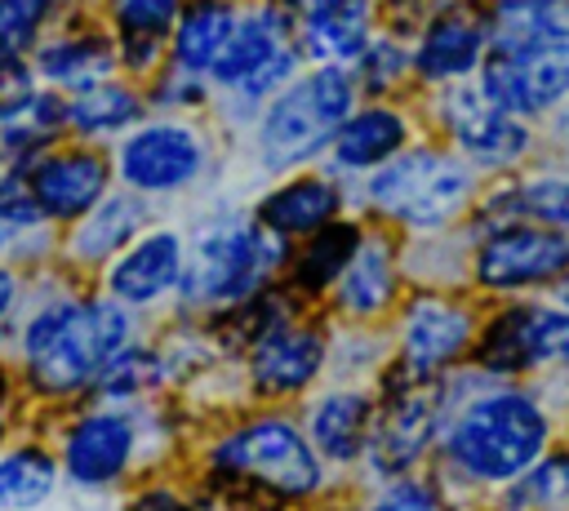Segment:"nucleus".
I'll use <instances>...</instances> for the list:
<instances>
[{
    "label": "nucleus",
    "instance_id": "ddd939ff",
    "mask_svg": "<svg viewBox=\"0 0 569 511\" xmlns=\"http://www.w3.org/2000/svg\"><path fill=\"white\" fill-rule=\"evenodd\" d=\"M440 120L458 151L480 169H507L529 151L525 116L498 107L480 84H453L440 98Z\"/></svg>",
    "mask_w": 569,
    "mask_h": 511
},
{
    "label": "nucleus",
    "instance_id": "c85d7f7f",
    "mask_svg": "<svg viewBox=\"0 0 569 511\" xmlns=\"http://www.w3.org/2000/svg\"><path fill=\"white\" fill-rule=\"evenodd\" d=\"M138 227H142V204L133 196H102L84 218H76V231H71V258L76 262H107L116 258L120 249H129L138 240Z\"/></svg>",
    "mask_w": 569,
    "mask_h": 511
},
{
    "label": "nucleus",
    "instance_id": "6e6552de",
    "mask_svg": "<svg viewBox=\"0 0 569 511\" xmlns=\"http://www.w3.org/2000/svg\"><path fill=\"white\" fill-rule=\"evenodd\" d=\"M565 333H569V307L511 302L480 324L471 364L489 378H529L538 369H556Z\"/></svg>",
    "mask_w": 569,
    "mask_h": 511
},
{
    "label": "nucleus",
    "instance_id": "f03ea898",
    "mask_svg": "<svg viewBox=\"0 0 569 511\" xmlns=\"http://www.w3.org/2000/svg\"><path fill=\"white\" fill-rule=\"evenodd\" d=\"M138 338L133 311L107 298H58L36 307L18 329V382L36 404L93 395L102 369Z\"/></svg>",
    "mask_w": 569,
    "mask_h": 511
},
{
    "label": "nucleus",
    "instance_id": "a18cd8bd",
    "mask_svg": "<svg viewBox=\"0 0 569 511\" xmlns=\"http://www.w3.org/2000/svg\"><path fill=\"white\" fill-rule=\"evenodd\" d=\"M565 409H569V382H565Z\"/></svg>",
    "mask_w": 569,
    "mask_h": 511
},
{
    "label": "nucleus",
    "instance_id": "b1692460",
    "mask_svg": "<svg viewBox=\"0 0 569 511\" xmlns=\"http://www.w3.org/2000/svg\"><path fill=\"white\" fill-rule=\"evenodd\" d=\"M360 240H365L360 227L356 222H342V218H333L320 231L302 236V249L289 262V289L302 293V298H316V293L333 289L338 275L347 271V262L356 258Z\"/></svg>",
    "mask_w": 569,
    "mask_h": 511
},
{
    "label": "nucleus",
    "instance_id": "f8f14e48",
    "mask_svg": "<svg viewBox=\"0 0 569 511\" xmlns=\"http://www.w3.org/2000/svg\"><path fill=\"white\" fill-rule=\"evenodd\" d=\"M204 169V138L182 120L138 124L116 147V173L138 196H169L200 178Z\"/></svg>",
    "mask_w": 569,
    "mask_h": 511
},
{
    "label": "nucleus",
    "instance_id": "423d86ee",
    "mask_svg": "<svg viewBox=\"0 0 569 511\" xmlns=\"http://www.w3.org/2000/svg\"><path fill=\"white\" fill-rule=\"evenodd\" d=\"M147 418L151 413L142 404L111 400H89L84 409H76L53 444L62 480L84 498L120 493L147 458Z\"/></svg>",
    "mask_w": 569,
    "mask_h": 511
},
{
    "label": "nucleus",
    "instance_id": "a878e982",
    "mask_svg": "<svg viewBox=\"0 0 569 511\" xmlns=\"http://www.w3.org/2000/svg\"><path fill=\"white\" fill-rule=\"evenodd\" d=\"M493 49L569 44V0H498L489 13Z\"/></svg>",
    "mask_w": 569,
    "mask_h": 511
},
{
    "label": "nucleus",
    "instance_id": "58836bf2",
    "mask_svg": "<svg viewBox=\"0 0 569 511\" xmlns=\"http://www.w3.org/2000/svg\"><path fill=\"white\" fill-rule=\"evenodd\" d=\"M200 93H204L200 89V71H187V67L164 71L160 84H156V102H164V107H196Z\"/></svg>",
    "mask_w": 569,
    "mask_h": 511
},
{
    "label": "nucleus",
    "instance_id": "ea45409f",
    "mask_svg": "<svg viewBox=\"0 0 569 511\" xmlns=\"http://www.w3.org/2000/svg\"><path fill=\"white\" fill-rule=\"evenodd\" d=\"M124 511H200L187 493H178L173 484H142L129 493Z\"/></svg>",
    "mask_w": 569,
    "mask_h": 511
},
{
    "label": "nucleus",
    "instance_id": "c756f323",
    "mask_svg": "<svg viewBox=\"0 0 569 511\" xmlns=\"http://www.w3.org/2000/svg\"><path fill=\"white\" fill-rule=\"evenodd\" d=\"M236 9L227 0H196L187 13H178V27H173V67H187V71H209L222 53V44L231 40L236 31Z\"/></svg>",
    "mask_w": 569,
    "mask_h": 511
},
{
    "label": "nucleus",
    "instance_id": "4be33fe9",
    "mask_svg": "<svg viewBox=\"0 0 569 511\" xmlns=\"http://www.w3.org/2000/svg\"><path fill=\"white\" fill-rule=\"evenodd\" d=\"M396 258L387 249L382 236L360 240L356 258L347 262V271L333 284V307L347 320H378L391 302H396Z\"/></svg>",
    "mask_w": 569,
    "mask_h": 511
},
{
    "label": "nucleus",
    "instance_id": "4468645a",
    "mask_svg": "<svg viewBox=\"0 0 569 511\" xmlns=\"http://www.w3.org/2000/svg\"><path fill=\"white\" fill-rule=\"evenodd\" d=\"M480 89L516 116L551 111L560 98H569V44L489 49L480 62Z\"/></svg>",
    "mask_w": 569,
    "mask_h": 511
},
{
    "label": "nucleus",
    "instance_id": "6ab92c4d",
    "mask_svg": "<svg viewBox=\"0 0 569 511\" xmlns=\"http://www.w3.org/2000/svg\"><path fill=\"white\" fill-rule=\"evenodd\" d=\"M338 213H342V187H338L333 178H316V173L280 182V187L267 191V196L258 200V209H253V218H258L262 227H271L276 236H284V240L311 236V231H320L325 222H333Z\"/></svg>",
    "mask_w": 569,
    "mask_h": 511
},
{
    "label": "nucleus",
    "instance_id": "412c9836",
    "mask_svg": "<svg viewBox=\"0 0 569 511\" xmlns=\"http://www.w3.org/2000/svg\"><path fill=\"white\" fill-rule=\"evenodd\" d=\"M293 44V31H289V18L280 13V9H253V13H244V18H236V31H231V40L222 44V53H218V62L209 67V76L222 84V89H236V84H244L258 67H267L276 53H284Z\"/></svg>",
    "mask_w": 569,
    "mask_h": 511
},
{
    "label": "nucleus",
    "instance_id": "5701e85b",
    "mask_svg": "<svg viewBox=\"0 0 569 511\" xmlns=\"http://www.w3.org/2000/svg\"><path fill=\"white\" fill-rule=\"evenodd\" d=\"M62 484L58 449L44 440H18L0 449V511H40Z\"/></svg>",
    "mask_w": 569,
    "mask_h": 511
},
{
    "label": "nucleus",
    "instance_id": "2f4dec72",
    "mask_svg": "<svg viewBox=\"0 0 569 511\" xmlns=\"http://www.w3.org/2000/svg\"><path fill=\"white\" fill-rule=\"evenodd\" d=\"M493 511H569V444H551L520 480L498 489Z\"/></svg>",
    "mask_w": 569,
    "mask_h": 511
},
{
    "label": "nucleus",
    "instance_id": "393cba45",
    "mask_svg": "<svg viewBox=\"0 0 569 511\" xmlns=\"http://www.w3.org/2000/svg\"><path fill=\"white\" fill-rule=\"evenodd\" d=\"M373 9L369 0H342V4H329L320 13H307L302 18V53L316 58V62H356L369 40H373Z\"/></svg>",
    "mask_w": 569,
    "mask_h": 511
},
{
    "label": "nucleus",
    "instance_id": "f3484780",
    "mask_svg": "<svg viewBox=\"0 0 569 511\" xmlns=\"http://www.w3.org/2000/svg\"><path fill=\"white\" fill-rule=\"evenodd\" d=\"M31 187L49 222H76L84 218L111 187V169L98 151L89 147H62V151H40L31 164Z\"/></svg>",
    "mask_w": 569,
    "mask_h": 511
},
{
    "label": "nucleus",
    "instance_id": "c9c22d12",
    "mask_svg": "<svg viewBox=\"0 0 569 511\" xmlns=\"http://www.w3.org/2000/svg\"><path fill=\"white\" fill-rule=\"evenodd\" d=\"M0 222H4V231H31V227H44L49 222L44 209H40V200H36V187H31L27 164H18V169H9L0 178Z\"/></svg>",
    "mask_w": 569,
    "mask_h": 511
},
{
    "label": "nucleus",
    "instance_id": "37998d69",
    "mask_svg": "<svg viewBox=\"0 0 569 511\" xmlns=\"http://www.w3.org/2000/svg\"><path fill=\"white\" fill-rule=\"evenodd\" d=\"M556 298H560V307H569V271L560 275V284H556Z\"/></svg>",
    "mask_w": 569,
    "mask_h": 511
},
{
    "label": "nucleus",
    "instance_id": "2eb2a0df",
    "mask_svg": "<svg viewBox=\"0 0 569 511\" xmlns=\"http://www.w3.org/2000/svg\"><path fill=\"white\" fill-rule=\"evenodd\" d=\"M302 427L329 467L338 471L365 467V453L378 427V391H365L356 382H333L307 400Z\"/></svg>",
    "mask_w": 569,
    "mask_h": 511
},
{
    "label": "nucleus",
    "instance_id": "aec40b11",
    "mask_svg": "<svg viewBox=\"0 0 569 511\" xmlns=\"http://www.w3.org/2000/svg\"><path fill=\"white\" fill-rule=\"evenodd\" d=\"M409 147V120L382 102L360 107L342 120V129L333 133V164L347 173H373L378 164H387L391 156H400Z\"/></svg>",
    "mask_w": 569,
    "mask_h": 511
},
{
    "label": "nucleus",
    "instance_id": "79ce46f5",
    "mask_svg": "<svg viewBox=\"0 0 569 511\" xmlns=\"http://www.w3.org/2000/svg\"><path fill=\"white\" fill-rule=\"evenodd\" d=\"M289 4H293V9L307 18V13H320V9H329V4H342V0H289Z\"/></svg>",
    "mask_w": 569,
    "mask_h": 511
},
{
    "label": "nucleus",
    "instance_id": "72a5a7b5",
    "mask_svg": "<svg viewBox=\"0 0 569 511\" xmlns=\"http://www.w3.org/2000/svg\"><path fill=\"white\" fill-rule=\"evenodd\" d=\"M360 511H453V502H449V489L436 475L405 471V475L378 480Z\"/></svg>",
    "mask_w": 569,
    "mask_h": 511
},
{
    "label": "nucleus",
    "instance_id": "9b49d317",
    "mask_svg": "<svg viewBox=\"0 0 569 511\" xmlns=\"http://www.w3.org/2000/svg\"><path fill=\"white\" fill-rule=\"evenodd\" d=\"M476 333H480V324L462 302H453L445 293H418L400 311L396 360L413 378H445L471 360Z\"/></svg>",
    "mask_w": 569,
    "mask_h": 511
},
{
    "label": "nucleus",
    "instance_id": "7c9ffc66",
    "mask_svg": "<svg viewBox=\"0 0 569 511\" xmlns=\"http://www.w3.org/2000/svg\"><path fill=\"white\" fill-rule=\"evenodd\" d=\"M120 31V58L133 71H147L160 58L169 27H178V0H111Z\"/></svg>",
    "mask_w": 569,
    "mask_h": 511
},
{
    "label": "nucleus",
    "instance_id": "cd10ccee",
    "mask_svg": "<svg viewBox=\"0 0 569 511\" xmlns=\"http://www.w3.org/2000/svg\"><path fill=\"white\" fill-rule=\"evenodd\" d=\"M58 129H67V102L53 93L36 89L27 102L4 107L0 111V164L4 169L31 164L40 151H49Z\"/></svg>",
    "mask_w": 569,
    "mask_h": 511
},
{
    "label": "nucleus",
    "instance_id": "dca6fc26",
    "mask_svg": "<svg viewBox=\"0 0 569 511\" xmlns=\"http://www.w3.org/2000/svg\"><path fill=\"white\" fill-rule=\"evenodd\" d=\"M187 267V244L178 231H147L129 249H120L107 267V293L129 311H147L160 298L178 293Z\"/></svg>",
    "mask_w": 569,
    "mask_h": 511
},
{
    "label": "nucleus",
    "instance_id": "39448f33",
    "mask_svg": "<svg viewBox=\"0 0 569 511\" xmlns=\"http://www.w3.org/2000/svg\"><path fill=\"white\" fill-rule=\"evenodd\" d=\"M356 111V80L338 62H320L307 76H293L258 116V156L267 169L284 173L325 147Z\"/></svg>",
    "mask_w": 569,
    "mask_h": 511
},
{
    "label": "nucleus",
    "instance_id": "9d476101",
    "mask_svg": "<svg viewBox=\"0 0 569 511\" xmlns=\"http://www.w3.org/2000/svg\"><path fill=\"white\" fill-rule=\"evenodd\" d=\"M244 378H249V395L258 404H284L307 395L325 369H329V338L320 324L311 320H280L276 329H267L244 355Z\"/></svg>",
    "mask_w": 569,
    "mask_h": 511
},
{
    "label": "nucleus",
    "instance_id": "bb28decb",
    "mask_svg": "<svg viewBox=\"0 0 569 511\" xmlns=\"http://www.w3.org/2000/svg\"><path fill=\"white\" fill-rule=\"evenodd\" d=\"M36 71H40L49 84H58V89L80 93V89H89V84L111 80V71H116V49H111V40L98 36V31L58 36V40L40 44Z\"/></svg>",
    "mask_w": 569,
    "mask_h": 511
},
{
    "label": "nucleus",
    "instance_id": "a211bd4d",
    "mask_svg": "<svg viewBox=\"0 0 569 511\" xmlns=\"http://www.w3.org/2000/svg\"><path fill=\"white\" fill-rule=\"evenodd\" d=\"M485 49H489V18H480L476 9H445L440 18L427 22L413 53V71L436 84H458L485 62Z\"/></svg>",
    "mask_w": 569,
    "mask_h": 511
},
{
    "label": "nucleus",
    "instance_id": "a19ab883",
    "mask_svg": "<svg viewBox=\"0 0 569 511\" xmlns=\"http://www.w3.org/2000/svg\"><path fill=\"white\" fill-rule=\"evenodd\" d=\"M13 307H18V275L9 267H0V324L13 315Z\"/></svg>",
    "mask_w": 569,
    "mask_h": 511
},
{
    "label": "nucleus",
    "instance_id": "f257e3e1",
    "mask_svg": "<svg viewBox=\"0 0 569 511\" xmlns=\"http://www.w3.org/2000/svg\"><path fill=\"white\" fill-rule=\"evenodd\" d=\"M445 400L436 467L458 489L498 493L556 444V409L520 378H489L467 360V369L445 373Z\"/></svg>",
    "mask_w": 569,
    "mask_h": 511
},
{
    "label": "nucleus",
    "instance_id": "49530a36",
    "mask_svg": "<svg viewBox=\"0 0 569 511\" xmlns=\"http://www.w3.org/2000/svg\"><path fill=\"white\" fill-rule=\"evenodd\" d=\"M0 249H4V222H0Z\"/></svg>",
    "mask_w": 569,
    "mask_h": 511
},
{
    "label": "nucleus",
    "instance_id": "20e7f679",
    "mask_svg": "<svg viewBox=\"0 0 569 511\" xmlns=\"http://www.w3.org/2000/svg\"><path fill=\"white\" fill-rule=\"evenodd\" d=\"M284 262H289L284 236H276L258 218L222 213L196 231L178 298L187 311H227L253 298L258 289H267Z\"/></svg>",
    "mask_w": 569,
    "mask_h": 511
},
{
    "label": "nucleus",
    "instance_id": "e433bc0d",
    "mask_svg": "<svg viewBox=\"0 0 569 511\" xmlns=\"http://www.w3.org/2000/svg\"><path fill=\"white\" fill-rule=\"evenodd\" d=\"M356 62H360V80H365V89H373V93L391 89V84L409 71V53H405L396 40H369V49H365Z\"/></svg>",
    "mask_w": 569,
    "mask_h": 511
},
{
    "label": "nucleus",
    "instance_id": "7ed1b4c3",
    "mask_svg": "<svg viewBox=\"0 0 569 511\" xmlns=\"http://www.w3.org/2000/svg\"><path fill=\"white\" fill-rule=\"evenodd\" d=\"M204 475L218 489L258 493V502L307 507L329 489V462L316 453L307 427L267 404L222 427L204 449Z\"/></svg>",
    "mask_w": 569,
    "mask_h": 511
},
{
    "label": "nucleus",
    "instance_id": "0eeeda50",
    "mask_svg": "<svg viewBox=\"0 0 569 511\" xmlns=\"http://www.w3.org/2000/svg\"><path fill=\"white\" fill-rule=\"evenodd\" d=\"M471 164L440 147H405L387 164H378L365 182L369 209L396 218L418 231H436L453 222L471 200Z\"/></svg>",
    "mask_w": 569,
    "mask_h": 511
},
{
    "label": "nucleus",
    "instance_id": "473e14b6",
    "mask_svg": "<svg viewBox=\"0 0 569 511\" xmlns=\"http://www.w3.org/2000/svg\"><path fill=\"white\" fill-rule=\"evenodd\" d=\"M138 116H142V98L116 80L89 84V89L67 98V129H76L80 138L124 133L129 124H138Z\"/></svg>",
    "mask_w": 569,
    "mask_h": 511
},
{
    "label": "nucleus",
    "instance_id": "4c0bfd02",
    "mask_svg": "<svg viewBox=\"0 0 569 511\" xmlns=\"http://www.w3.org/2000/svg\"><path fill=\"white\" fill-rule=\"evenodd\" d=\"M31 93H36V76L22 62V53H0V111L27 102Z\"/></svg>",
    "mask_w": 569,
    "mask_h": 511
},
{
    "label": "nucleus",
    "instance_id": "1a4fd4ad",
    "mask_svg": "<svg viewBox=\"0 0 569 511\" xmlns=\"http://www.w3.org/2000/svg\"><path fill=\"white\" fill-rule=\"evenodd\" d=\"M569 271V231L542 222H511L480 236L471 275L489 293H525L542 284H560Z\"/></svg>",
    "mask_w": 569,
    "mask_h": 511
},
{
    "label": "nucleus",
    "instance_id": "f704fd0d",
    "mask_svg": "<svg viewBox=\"0 0 569 511\" xmlns=\"http://www.w3.org/2000/svg\"><path fill=\"white\" fill-rule=\"evenodd\" d=\"M49 13L53 0H0V53H27Z\"/></svg>",
    "mask_w": 569,
    "mask_h": 511
},
{
    "label": "nucleus",
    "instance_id": "c03bdc74",
    "mask_svg": "<svg viewBox=\"0 0 569 511\" xmlns=\"http://www.w3.org/2000/svg\"><path fill=\"white\" fill-rule=\"evenodd\" d=\"M9 444V422H4V409H0V449Z\"/></svg>",
    "mask_w": 569,
    "mask_h": 511
}]
</instances>
